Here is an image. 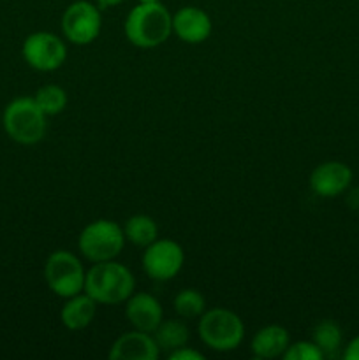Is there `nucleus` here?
<instances>
[{
    "mask_svg": "<svg viewBox=\"0 0 359 360\" xmlns=\"http://www.w3.org/2000/svg\"><path fill=\"white\" fill-rule=\"evenodd\" d=\"M341 357L345 360H359V336H355L354 340H351V343L345 347Z\"/></svg>",
    "mask_w": 359,
    "mask_h": 360,
    "instance_id": "5701e85b",
    "label": "nucleus"
},
{
    "mask_svg": "<svg viewBox=\"0 0 359 360\" xmlns=\"http://www.w3.org/2000/svg\"><path fill=\"white\" fill-rule=\"evenodd\" d=\"M123 0H95V4H97L101 9H109V7H115V6H120Z\"/></svg>",
    "mask_w": 359,
    "mask_h": 360,
    "instance_id": "b1692460",
    "label": "nucleus"
},
{
    "mask_svg": "<svg viewBox=\"0 0 359 360\" xmlns=\"http://www.w3.org/2000/svg\"><path fill=\"white\" fill-rule=\"evenodd\" d=\"M197 333L210 350L227 354L245 340V323L231 309L211 308L199 316Z\"/></svg>",
    "mask_w": 359,
    "mask_h": 360,
    "instance_id": "20e7f679",
    "label": "nucleus"
},
{
    "mask_svg": "<svg viewBox=\"0 0 359 360\" xmlns=\"http://www.w3.org/2000/svg\"><path fill=\"white\" fill-rule=\"evenodd\" d=\"M155 2H160V0H139V4H155Z\"/></svg>",
    "mask_w": 359,
    "mask_h": 360,
    "instance_id": "393cba45",
    "label": "nucleus"
},
{
    "mask_svg": "<svg viewBox=\"0 0 359 360\" xmlns=\"http://www.w3.org/2000/svg\"><path fill=\"white\" fill-rule=\"evenodd\" d=\"M168 357L169 360H204V355L201 354V352L194 350V348H189V347L178 348V350L168 354Z\"/></svg>",
    "mask_w": 359,
    "mask_h": 360,
    "instance_id": "4be33fe9",
    "label": "nucleus"
},
{
    "mask_svg": "<svg viewBox=\"0 0 359 360\" xmlns=\"http://www.w3.org/2000/svg\"><path fill=\"white\" fill-rule=\"evenodd\" d=\"M123 234L130 245L146 248L158 238V225L148 214H134L123 225Z\"/></svg>",
    "mask_w": 359,
    "mask_h": 360,
    "instance_id": "f3484780",
    "label": "nucleus"
},
{
    "mask_svg": "<svg viewBox=\"0 0 359 360\" xmlns=\"http://www.w3.org/2000/svg\"><path fill=\"white\" fill-rule=\"evenodd\" d=\"M23 58L39 72H53L67 60V46L62 37L51 32H34L23 42Z\"/></svg>",
    "mask_w": 359,
    "mask_h": 360,
    "instance_id": "6e6552de",
    "label": "nucleus"
},
{
    "mask_svg": "<svg viewBox=\"0 0 359 360\" xmlns=\"http://www.w3.org/2000/svg\"><path fill=\"white\" fill-rule=\"evenodd\" d=\"M312 341L322 352L324 359H331L340 352L344 334H341L340 326L334 320H322L313 327Z\"/></svg>",
    "mask_w": 359,
    "mask_h": 360,
    "instance_id": "a211bd4d",
    "label": "nucleus"
},
{
    "mask_svg": "<svg viewBox=\"0 0 359 360\" xmlns=\"http://www.w3.org/2000/svg\"><path fill=\"white\" fill-rule=\"evenodd\" d=\"M136 290V278L132 271L115 260L95 262L87 271L84 292L97 304H123Z\"/></svg>",
    "mask_w": 359,
    "mask_h": 360,
    "instance_id": "f257e3e1",
    "label": "nucleus"
},
{
    "mask_svg": "<svg viewBox=\"0 0 359 360\" xmlns=\"http://www.w3.org/2000/svg\"><path fill=\"white\" fill-rule=\"evenodd\" d=\"M352 183V169L338 160L322 162L310 174V188L315 195L333 199L347 192Z\"/></svg>",
    "mask_w": 359,
    "mask_h": 360,
    "instance_id": "9d476101",
    "label": "nucleus"
},
{
    "mask_svg": "<svg viewBox=\"0 0 359 360\" xmlns=\"http://www.w3.org/2000/svg\"><path fill=\"white\" fill-rule=\"evenodd\" d=\"M63 37L76 46L92 44L102 28L101 7L90 0H76L63 11L60 20Z\"/></svg>",
    "mask_w": 359,
    "mask_h": 360,
    "instance_id": "0eeeda50",
    "label": "nucleus"
},
{
    "mask_svg": "<svg viewBox=\"0 0 359 360\" xmlns=\"http://www.w3.org/2000/svg\"><path fill=\"white\" fill-rule=\"evenodd\" d=\"M185 253L180 243L172 239H155L144 248L143 271L153 281H169L182 271Z\"/></svg>",
    "mask_w": 359,
    "mask_h": 360,
    "instance_id": "1a4fd4ad",
    "label": "nucleus"
},
{
    "mask_svg": "<svg viewBox=\"0 0 359 360\" xmlns=\"http://www.w3.org/2000/svg\"><path fill=\"white\" fill-rule=\"evenodd\" d=\"M123 30L130 44L136 48H157L171 37L172 14L162 2L137 4L127 14Z\"/></svg>",
    "mask_w": 359,
    "mask_h": 360,
    "instance_id": "f03ea898",
    "label": "nucleus"
},
{
    "mask_svg": "<svg viewBox=\"0 0 359 360\" xmlns=\"http://www.w3.org/2000/svg\"><path fill=\"white\" fill-rule=\"evenodd\" d=\"M125 316L134 329L151 334L164 320V309L151 294L134 292L125 301Z\"/></svg>",
    "mask_w": 359,
    "mask_h": 360,
    "instance_id": "f8f14e48",
    "label": "nucleus"
},
{
    "mask_svg": "<svg viewBox=\"0 0 359 360\" xmlns=\"http://www.w3.org/2000/svg\"><path fill=\"white\" fill-rule=\"evenodd\" d=\"M123 227L113 220H95L81 231L77 238V248L81 255L90 262L115 260L125 246Z\"/></svg>",
    "mask_w": 359,
    "mask_h": 360,
    "instance_id": "39448f33",
    "label": "nucleus"
},
{
    "mask_svg": "<svg viewBox=\"0 0 359 360\" xmlns=\"http://www.w3.org/2000/svg\"><path fill=\"white\" fill-rule=\"evenodd\" d=\"M48 116L34 97H18L6 105L2 115L4 130L18 144L32 146L44 139Z\"/></svg>",
    "mask_w": 359,
    "mask_h": 360,
    "instance_id": "7ed1b4c3",
    "label": "nucleus"
},
{
    "mask_svg": "<svg viewBox=\"0 0 359 360\" xmlns=\"http://www.w3.org/2000/svg\"><path fill=\"white\" fill-rule=\"evenodd\" d=\"M84 278L87 271L81 260L67 250H56L46 259V285L58 297L67 299L84 292Z\"/></svg>",
    "mask_w": 359,
    "mask_h": 360,
    "instance_id": "423d86ee",
    "label": "nucleus"
},
{
    "mask_svg": "<svg viewBox=\"0 0 359 360\" xmlns=\"http://www.w3.org/2000/svg\"><path fill=\"white\" fill-rule=\"evenodd\" d=\"M172 309L180 319H199L206 311V301H204V295L196 288H183L176 294Z\"/></svg>",
    "mask_w": 359,
    "mask_h": 360,
    "instance_id": "6ab92c4d",
    "label": "nucleus"
},
{
    "mask_svg": "<svg viewBox=\"0 0 359 360\" xmlns=\"http://www.w3.org/2000/svg\"><path fill=\"white\" fill-rule=\"evenodd\" d=\"M213 30L210 14L201 7L185 6L172 14V34L187 44H201L208 41Z\"/></svg>",
    "mask_w": 359,
    "mask_h": 360,
    "instance_id": "9b49d317",
    "label": "nucleus"
},
{
    "mask_svg": "<svg viewBox=\"0 0 359 360\" xmlns=\"http://www.w3.org/2000/svg\"><path fill=\"white\" fill-rule=\"evenodd\" d=\"M34 98L46 116L60 115L67 108V101H69L67 91L58 84H44L35 91Z\"/></svg>",
    "mask_w": 359,
    "mask_h": 360,
    "instance_id": "aec40b11",
    "label": "nucleus"
},
{
    "mask_svg": "<svg viewBox=\"0 0 359 360\" xmlns=\"http://www.w3.org/2000/svg\"><path fill=\"white\" fill-rule=\"evenodd\" d=\"M289 345H291L289 330L285 327L273 323V326L263 327V329L253 334L250 348H252L253 357L267 360L282 357Z\"/></svg>",
    "mask_w": 359,
    "mask_h": 360,
    "instance_id": "2eb2a0df",
    "label": "nucleus"
},
{
    "mask_svg": "<svg viewBox=\"0 0 359 360\" xmlns=\"http://www.w3.org/2000/svg\"><path fill=\"white\" fill-rule=\"evenodd\" d=\"M95 315H97V302L87 292H81L65 299V304L60 309V322L65 329L76 333L87 329L94 322Z\"/></svg>",
    "mask_w": 359,
    "mask_h": 360,
    "instance_id": "4468645a",
    "label": "nucleus"
},
{
    "mask_svg": "<svg viewBox=\"0 0 359 360\" xmlns=\"http://www.w3.org/2000/svg\"><path fill=\"white\" fill-rule=\"evenodd\" d=\"M284 360H322V352L313 341H296L287 347L282 355Z\"/></svg>",
    "mask_w": 359,
    "mask_h": 360,
    "instance_id": "412c9836",
    "label": "nucleus"
},
{
    "mask_svg": "<svg viewBox=\"0 0 359 360\" xmlns=\"http://www.w3.org/2000/svg\"><path fill=\"white\" fill-rule=\"evenodd\" d=\"M151 334H153L160 352H165V354H171V352L178 350V348L187 347L190 340L189 327L182 320L176 319L162 320Z\"/></svg>",
    "mask_w": 359,
    "mask_h": 360,
    "instance_id": "dca6fc26",
    "label": "nucleus"
},
{
    "mask_svg": "<svg viewBox=\"0 0 359 360\" xmlns=\"http://www.w3.org/2000/svg\"><path fill=\"white\" fill-rule=\"evenodd\" d=\"M158 357L160 348L153 334L136 329L122 334L109 350L111 360H157Z\"/></svg>",
    "mask_w": 359,
    "mask_h": 360,
    "instance_id": "ddd939ff",
    "label": "nucleus"
}]
</instances>
